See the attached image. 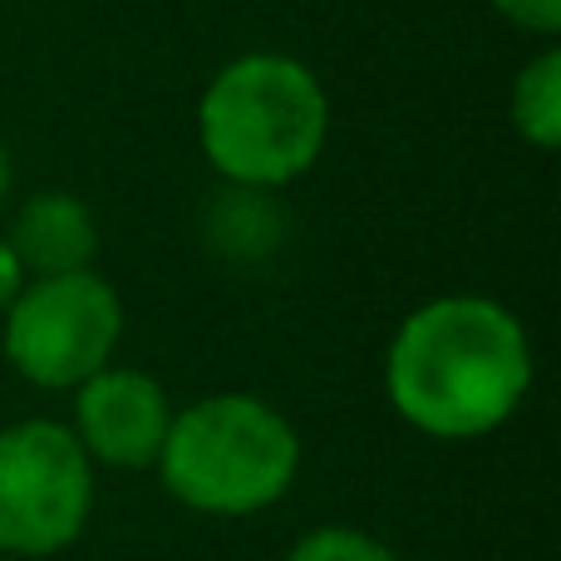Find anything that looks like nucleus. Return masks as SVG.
Listing matches in <instances>:
<instances>
[{
  "instance_id": "1",
  "label": "nucleus",
  "mask_w": 561,
  "mask_h": 561,
  "mask_svg": "<svg viewBox=\"0 0 561 561\" xmlns=\"http://www.w3.org/2000/svg\"><path fill=\"white\" fill-rule=\"evenodd\" d=\"M533 389V345L523 320L488 296L424 300L394 330L385 394L409 428L428 438H483L517 414Z\"/></svg>"
},
{
  "instance_id": "14",
  "label": "nucleus",
  "mask_w": 561,
  "mask_h": 561,
  "mask_svg": "<svg viewBox=\"0 0 561 561\" xmlns=\"http://www.w3.org/2000/svg\"><path fill=\"white\" fill-rule=\"evenodd\" d=\"M0 561H5V557H0Z\"/></svg>"
},
{
  "instance_id": "13",
  "label": "nucleus",
  "mask_w": 561,
  "mask_h": 561,
  "mask_svg": "<svg viewBox=\"0 0 561 561\" xmlns=\"http://www.w3.org/2000/svg\"><path fill=\"white\" fill-rule=\"evenodd\" d=\"M5 187H10V158H5V148H0V197H5Z\"/></svg>"
},
{
  "instance_id": "6",
  "label": "nucleus",
  "mask_w": 561,
  "mask_h": 561,
  "mask_svg": "<svg viewBox=\"0 0 561 561\" xmlns=\"http://www.w3.org/2000/svg\"><path fill=\"white\" fill-rule=\"evenodd\" d=\"M173 404L168 389L148 369L104 365L75 389V424L69 434L89 454V463L108 468H153L163 454Z\"/></svg>"
},
{
  "instance_id": "4",
  "label": "nucleus",
  "mask_w": 561,
  "mask_h": 561,
  "mask_svg": "<svg viewBox=\"0 0 561 561\" xmlns=\"http://www.w3.org/2000/svg\"><path fill=\"white\" fill-rule=\"evenodd\" d=\"M94 513V463L55 419L0 428V557H55Z\"/></svg>"
},
{
  "instance_id": "12",
  "label": "nucleus",
  "mask_w": 561,
  "mask_h": 561,
  "mask_svg": "<svg viewBox=\"0 0 561 561\" xmlns=\"http://www.w3.org/2000/svg\"><path fill=\"white\" fill-rule=\"evenodd\" d=\"M20 286H25V266L15 262V252H10V242L0 237V316L10 310V300L20 296Z\"/></svg>"
},
{
  "instance_id": "9",
  "label": "nucleus",
  "mask_w": 561,
  "mask_h": 561,
  "mask_svg": "<svg viewBox=\"0 0 561 561\" xmlns=\"http://www.w3.org/2000/svg\"><path fill=\"white\" fill-rule=\"evenodd\" d=\"M513 124L533 148H557L561 138V55L542 49L513 84Z\"/></svg>"
},
{
  "instance_id": "5",
  "label": "nucleus",
  "mask_w": 561,
  "mask_h": 561,
  "mask_svg": "<svg viewBox=\"0 0 561 561\" xmlns=\"http://www.w3.org/2000/svg\"><path fill=\"white\" fill-rule=\"evenodd\" d=\"M124 335L118 290L94 272L35 276L5 310V359L39 389H79L114 365Z\"/></svg>"
},
{
  "instance_id": "3",
  "label": "nucleus",
  "mask_w": 561,
  "mask_h": 561,
  "mask_svg": "<svg viewBox=\"0 0 561 561\" xmlns=\"http://www.w3.org/2000/svg\"><path fill=\"white\" fill-rule=\"evenodd\" d=\"M158 478L183 507L207 517H252L290 493L300 438L286 414L256 394H207L173 409Z\"/></svg>"
},
{
  "instance_id": "10",
  "label": "nucleus",
  "mask_w": 561,
  "mask_h": 561,
  "mask_svg": "<svg viewBox=\"0 0 561 561\" xmlns=\"http://www.w3.org/2000/svg\"><path fill=\"white\" fill-rule=\"evenodd\" d=\"M286 561H399L379 537L359 533V527H316L290 547Z\"/></svg>"
},
{
  "instance_id": "8",
  "label": "nucleus",
  "mask_w": 561,
  "mask_h": 561,
  "mask_svg": "<svg viewBox=\"0 0 561 561\" xmlns=\"http://www.w3.org/2000/svg\"><path fill=\"white\" fill-rule=\"evenodd\" d=\"M207 242L232 262H256L280 242V213L262 187H227L207 207Z\"/></svg>"
},
{
  "instance_id": "7",
  "label": "nucleus",
  "mask_w": 561,
  "mask_h": 561,
  "mask_svg": "<svg viewBox=\"0 0 561 561\" xmlns=\"http://www.w3.org/2000/svg\"><path fill=\"white\" fill-rule=\"evenodd\" d=\"M5 242H10V252H15V262L35 276L89 272V262H94V252H99L94 217L69 193H35L20 207Z\"/></svg>"
},
{
  "instance_id": "2",
  "label": "nucleus",
  "mask_w": 561,
  "mask_h": 561,
  "mask_svg": "<svg viewBox=\"0 0 561 561\" xmlns=\"http://www.w3.org/2000/svg\"><path fill=\"white\" fill-rule=\"evenodd\" d=\"M330 134L320 79L290 55H242L222 65L197 104L203 153L237 187H286L316 168Z\"/></svg>"
},
{
  "instance_id": "11",
  "label": "nucleus",
  "mask_w": 561,
  "mask_h": 561,
  "mask_svg": "<svg viewBox=\"0 0 561 561\" xmlns=\"http://www.w3.org/2000/svg\"><path fill=\"white\" fill-rule=\"evenodd\" d=\"M493 10L513 20L517 30H533V35H557L561 30V0H493Z\"/></svg>"
}]
</instances>
